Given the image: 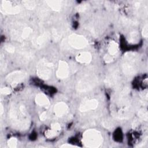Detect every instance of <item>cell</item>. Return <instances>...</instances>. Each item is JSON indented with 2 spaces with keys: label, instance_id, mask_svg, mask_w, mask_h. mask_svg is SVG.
<instances>
[{
  "label": "cell",
  "instance_id": "obj_21",
  "mask_svg": "<svg viewBox=\"0 0 148 148\" xmlns=\"http://www.w3.org/2000/svg\"><path fill=\"white\" fill-rule=\"evenodd\" d=\"M138 116L141 119H142L145 121L147 120L148 114H147V111L146 109H140L138 112Z\"/></svg>",
  "mask_w": 148,
  "mask_h": 148
},
{
  "label": "cell",
  "instance_id": "obj_30",
  "mask_svg": "<svg viewBox=\"0 0 148 148\" xmlns=\"http://www.w3.org/2000/svg\"><path fill=\"white\" fill-rule=\"evenodd\" d=\"M51 129L54 130L56 131H60L61 129V125L58 123H55L52 124L51 125Z\"/></svg>",
  "mask_w": 148,
  "mask_h": 148
},
{
  "label": "cell",
  "instance_id": "obj_7",
  "mask_svg": "<svg viewBox=\"0 0 148 148\" xmlns=\"http://www.w3.org/2000/svg\"><path fill=\"white\" fill-rule=\"evenodd\" d=\"M27 77V73L24 71H15L9 73L6 77V82L12 86L21 83Z\"/></svg>",
  "mask_w": 148,
  "mask_h": 148
},
{
  "label": "cell",
  "instance_id": "obj_6",
  "mask_svg": "<svg viewBox=\"0 0 148 148\" xmlns=\"http://www.w3.org/2000/svg\"><path fill=\"white\" fill-rule=\"evenodd\" d=\"M67 42L69 46L76 49H82L86 47L88 42L87 39L83 35L72 34L68 37Z\"/></svg>",
  "mask_w": 148,
  "mask_h": 148
},
{
  "label": "cell",
  "instance_id": "obj_22",
  "mask_svg": "<svg viewBox=\"0 0 148 148\" xmlns=\"http://www.w3.org/2000/svg\"><path fill=\"white\" fill-rule=\"evenodd\" d=\"M45 136L47 138H54L55 136H56L58 134L57 133V131H56L54 130H48L47 131H45Z\"/></svg>",
  "mask_w": 148,
  "mask_h": 148
},
{
  "label": "cell",
  "instance_id": "obj_24",
  "mask_svg": "<svg viewBox=\"0 0 148 148\" xmlns=\"http://www.w3.org/2000/svg\"><path fill=\"white\" fill-rule=\"evenodd\" d=\"M88 8V4L87 3H82L79 5H78L76 8V9L78 12H82L86 10Z\"/></svg>",
  "mask_w": 148,
  "mask_h": 148
},
{
  "label": "cell",
  "instance_id": "obj_15",
  "mask_svg": "<svg viewBox=\"0 0 148 148\" xmlns=\"http://www.w3.org/2000/svg\"><path fill=\"white\" fill-rule=\"evenodd\" d=\"M91 60L92 55L88 51H82L76 56V60L81 64H88Z\"/></svg>",
  "mask_w": 148,
  "mask_h": 148
},
{
  "label": "cell",
  "instance_id": "obj_2",
  "mask_svg": "<svg viewBox=\"0 0 148 148\" xmlns=\"http://www.w3.org/2000/svg\"><path fill=\"white\" fill-rule=\"evenodd\" d=\"M82 142L84 146L87 147L97 148L102 144L103 138L99 131L95 129H90L83 134Z\"/></svg>",
  "mask_w": 148,
  "mask_h": 148
},
{
  "label": "cell",
  "instance_id": "obj_8",
  "mask_svg": "<svg viewBox=\"0 0 148 148\" xmlns=\"http://www.w3.org/2000/svg\"><path fill=\"white\" fill-rule=\"evenodd\" d=\"M21 8L19 6H13L12 3L9 1H2L1 5V12L6 14H16L20 13Z\"/></svg>",
  "mask_w": 148,
  "mask_h": 148
},
{
  "label": "cell",
  "instance_id": "obj_4",
  "mask_svg": "<svg viewBox=\"0 0 148 148\" xmlns=\"http://www.w3.org/2000/svg\"><path fill=\"white\" fill-rule=\"evenodd\" d=\"M97 84V77L94 74H86L77 82L76 89L79 92H86L92 89Z\"/></svg>",
  "mask_w": 148,
  "mask_h": 148
},
{
  "label": "cell",
  "instance_id": "obj_5",
  "mask_svg": "<svg viewBox=\"0 0 148 148\" xmlns=\"http://www.w3.org/2000/svg\"><path fill=\"white\" fill-rule=\"evenodd\" d=\"M53 64L45 58L40 60L36 66V74L43 80H47L51 75L53 69Z\"/></svg>",
  "mask_w": 148,
  "mask_h": 148
},
{
  "label": "cell",
  "instance_id": "obj_12",
  "mask_svg": "<svg viewBox=\"0 0 148 148\" xmlns=\"http://www.w3.org/2000/svg\"><path fill=\"white\" fill-rule=\"evenodd\" d=\"M33 32V29L29 27H24L20 31H13L12 34L14 39L17 40H25L28 39Z\"/></svg>",
  "mask_w": 148,
  "mask_h": 148
},
{
  "label": "cell",
  "instance_id": "obj_14",
  "mask_svg": "<svg viewBox=\"0 0 148 148\" xmlns=\"http://www.w3.org/2000/svg\"><path fill=\"white\" fill-rule=\"evenodd\" d=\"M119 79V73L117 70H114L108 74L105 79L106 84L109 86H114L118 82Z\"/></svg>",
  "mask_w": 148,
  "mask_h": 148
},
{
  "label": "cell",
  "instance_id": "obj_19",
  "mask_svg": "<svg viewBox=\"0 0 148 148\" xmlns=\"http://www.w3.org/2000/svg\"><path fill=\"white\" fill-rule=\"evenodd\" d=\"M119 51V45L115 41H110L108 47L109 54L111 56L115 55Z\"/></svg>",
  "mask_w": 148,
  "mask_h": 148
},
{
  "label": "cell",
  "instance_id": "obj_28",
  "mask_svg": "<svg viewBox=\"0 0 148 148\" xmlns=\"http://www.w3.org/2000/svg\"><path fill=\"white\" fill-rule=\"evenodd\" d=\"M142 36L145 38H147V36H148V25L146 23L143 27V29H142Z\"/></svg>",
  "mask_w": 148,
  "mask_h": 148
},
{
  "label": "cell",
  "instance_id": "obj_1",
  "mask_svg": "<svg viewBox=\"0 0 148 148\" xmlns=\"http://www.w3.org/2000/svg\"><path fill=\"white\" fill-rule=\"evenodd\" d=\"M9 116L12 125L16 129L24 131L29 128L30 117L24 105L13 103L9 109Z\"/></svg>",
  "mask_w": 148,
  "mask_h": 148
},
{
  "label": "cell",
  "instance_id": "obj_17",
  "mask_svg": "<svg viewBox=\"0 0 148 148\" xmlns=\"http://www.w3.org/2000/svg\"><path fill=\"white\" fill-rule=\"evenodd\" d=\"M45 2L47 5L53 10L58 12L60 11L63 5H64V1H56V0H51V1H46Z\"/></svg>",
  "mask_w": 148,
  "mask_h": 148
},
{
  "label": "cell",
  "instance_id": "obj_32",
  "mask_svg": "<svg viewBox=\"0 0 148 148\" xmlns=\"http://www.w3.org/2000/svg\"><path fill=\"white\" fill-rule=\"evenodd\" d=\"M61 147H65V148H66V147H68V148H69V147H78L76 146L71 145H68V144H64V145H62L61 146Z\"/></svg>",
  "mask_w": 148,
  "mask_h": 148
},
{
  "label": "cell",
  "instance_id": "obj_18",
  "mask_svg": "<svg viewBox=\"0 0 148 148\" xmlns=\"http://www.w3.org/2000/svg\"><path fill=\"white\" fill-rule=\"evenodd\" d=\"M19 53L21 57V60L23 61L28 62L29 61H31L34 57L33 53L26 49H21Z\"/></svg>",
  "mask_w": 148,
  "mask_h": 148
},
{
  "label": "cell",
  "instance_id": "obj_23",
  "mask_svg": "<svg viewBox=\"0 0 148 148\" xmlns=\"http://www.w3.org/2000/svg\"><path fill=\"white\" fill-rule=\"evenodd\" d=\"M17 139L16 138H10L8 141V146L10 148H14L17 146Z\"/></svg>",
  "mask_w": 148,
  "mask_h": 148
},
{
  "label": "cell",
  "instance_id": "obj_10",
  "mask_svg": "<svg viewBox=\"0 0 148 148\" xmlns=\"http://www.w3.org/2000/svg\"><path fill=\"white\" fill-rule=\"evenodd\" d=\"M98 106V102L95 99H84L80 104L79 109L82 112L95 109Z\"/></svg>",
  "mask_w": 148,
  "mask_h": 148
},
{
  "label": "cell",
  "instance_id": "obj_31",
  "mask_svg": "<svg viewBox=\"0 0 148 148\" xmlns=\"http://www.w3.org/2000/svg\"><path fill=\"white\" fill-rule=\"evenodd\" d=\"M39 119L41 121H45L47 119V113L46 112H42L40 116H39Z\"/></svg>",
  "mask_w": 148,
  "mask_h": 148
},
{
  "label": "cell",
  "instance_id": "obj_16",
  "mask_svg": "<svg viewBox=\"0 0 148 148\" xmlns=\"http://www.w3.org/2000/svg\"><path fill=\"white\" fill-rule=\"evenodd\" d=\"M36 103L41 106L47 108L50 105V101L47 97L42 93L38 94L35 97Z\"/></svg>",
  "mask_w": 148,
  "mask_h": 148
},
{
  "label": "cell",
  "instance_id": "obj_29",
  "mask_svg": "<svg viewBox=\"0 0 148 148\" xmlns=\"http://www.w3.org/2000/svg\"><path fill=\"white\" fill-rule=\"evenodd\" d=\"M1 93L3 95H9L11 93V90L8 87H3L1 88Z\"/></svg>",
  "mask_w": 148,
  "mask_h": 148
},
{
  "label": "cell",
  "instance_id": "obj_26",
  "mask_svg": "<svg viewBox=\"0 0 148 148\" xmlns=\"http://www.w3.org/2000/svg\"><path fill=\"white\" fill-rule=\"evenodd\" d=\"M52 34H53V38L54 39V40L56 41L60 39V36H61L60 34L59 33V32L56 29H52Z\"/></svg>",
  "mask_w": 148,
  "mask_h": 148
},
{
  "label": "cell",
  "instance_id": "obj_20",
  "mask_svg": "<svg viewBox=\"0 0 148 148\" xmlns=\"http://www.w3.org/2000/svg\"><path fill=\"white\" fill-rule=\"evenodd\" d=\"M23 5L28 10H33L36 6V2L34 1L25 0L22 2Z\"/></svg>",
  "mask_w": 148,
  "mask_h": 148
},
{
  "label": "cell",
  "instance_id": "obj_3",
  "mask_svg": "<svg viewBox=\"0 0 148 148\" xmlns=\"http://www.w3.org/2000/svg\"><path fill=\"white\" fill-rule=\"evenodd\" d=\"M138 58L136 53H127L123 58L122 70L124 74L128 76L134 75L137 71Z\"/></svg>",
  "mask_w": 148,
  "mask_h": 148
},
{
  "label": "cell",
  "instance_id": "obj_27",
  "mask_svg": "<svg viewBox=\"0 0 148 148\" xmlns=\"http://www.w3.org/2000/svg\"><path fill=\"white\" fill-rule=\"evenodd\" d=\"M103 60L106 63H110L113 61V57L109 54H107L104 56Z\"/></svg>",
  "mask_w": 148,
  "mask_h": 148
},
{
  "label": "cell",
  "instance_id": "obj_13",
  "mask_svg": "<svg viewBox=\"0 0 148 148\" xmlns=\"http://www.w3.org/2000/svg\"><path fill=\"white\" fill-rule=\"evenodd\" d=\"M69 110L68 106L64 102H60L57 103L54 107V112L56 116L62 117L66 114Z\"/></svg>",
  "mask_w": 148,
  "mask_h": 148
},
{
  "label": "cell",
  "instance_id": "obj_9",
  "mask_svg": "<svg viewBox=\"0 0 148 148\" xmlns=\"http://www.w3.org/2000/svg\"><path fill=\"white\" fill-rule=\"evenodd\" d=\"M50 34L49 32H44L37 37L34 38L32 43L36 48L40 49L46 45L50 38Z\"/></svg>",
  "mask_w": 148,
  "mask_h": 148
},
{
  "label": "cell",
  "instance_id": "obj_33",
  "mask_svg": "<svg viewBox=\"0 0 148 148\" xmlns=\"http://www.w3.org/2000/svg\"><path fill=\"white\" fill-rule=\"evenodd\" d=\"M1 114H2L3 113V106L2 105V103H1Z\"/></svg>",
  "mask_w": 148,
  "mask_h": 148
},
{
  "label": "cell",
  "instance_id": "obj_11",
  "mask_svg": "<svg viewBox=\"0 0 148 148\" xmlns=\"http://www.w3.org/2000/svg\"><path fill=\"white\" fill-rule=\"evenodd\" d=\"M69 73V69L68 64L66 62L61 60L58 62V68L56 72V76L60 79H64L66 78Z\"/></svg>",
  "mask_w": 148,
  "mask_h": 148
},
{
  "label": "cell",
  "instance_id": "obj_25",
  "mask_svg": "<svg viewBox=\"0 0 148 148\" xmlns=\"http://www.w3.org/2000/svg\"><path fill=\"white\" fill-rule=\"evenodd\" d=\"M5 49L9 53H13L15 51V47L13 45L10 44L6 45L5 46Z\"/></svg>",
  "mask_w": 148,
  "mask_h": 148
}]
</instances>
